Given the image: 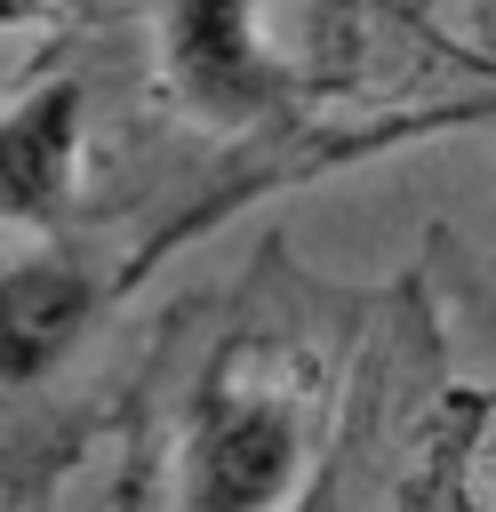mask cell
<instances>
[{
	"instance_id": "obj_3",
	"label": "cell",
	"mask_w": 496,
	"mask_h": 512,
	"mask_svg": "<svg viewBox=\"0 0 496 512\" xmlns=\"http://www.w3.org/2000/svg\"><path fill=\"white\" fill-rule=\"evenodd\" d=\"M80 168V80L32 88L0 120V224H56Z\"/></svg>"
},
{
	"instance_id": "obj_1",
	"label": "cell",
	"mask_w": 496,
	"mask_h": 512,
	"mask_svg": "<svg viewBox=\"0 0 496 512\" xmlns=\"http://www.w3.org/2000/svg\"><path fill=\"white\" fill-rule=\"evenodd\" d=\"M296 456H304V432L280 400L264 392L208 400L184 448V496L192 512H272L296 480Z\"/></svg>"
},
{
	"instance_id": "obj_4",
	"label": "cell",
	"mask_w": 496,
	"mask_h": 512,
	"mask_svg": "<svg viewBox=\"0 0 496 512\" xmlns=\"http://www.w3.org/2000/svg\"><path fill=\"white\" fill-rule=\"evenodd\" d=\"M96 304V280L64 256H32L0 280V384H32L40 368H56V352L80 336Z\"/></svg>"
},
{
	"instance_id": "obj_2",
	"label": "cell",
	"mask_w": 496,
	"mask_h": 512,
	"mask_svg": "<svg viewBox=\"0 0 496 512\" xmlns=\"http://www.w3.org/2000/svg\"><path fill=\"white\" fill-rule=\"evenodd\" d=\"M168 72H176V96L224 128L272 112L288 88L256 40L248 0H168Z\"/></svg>"
}]
</instances>
